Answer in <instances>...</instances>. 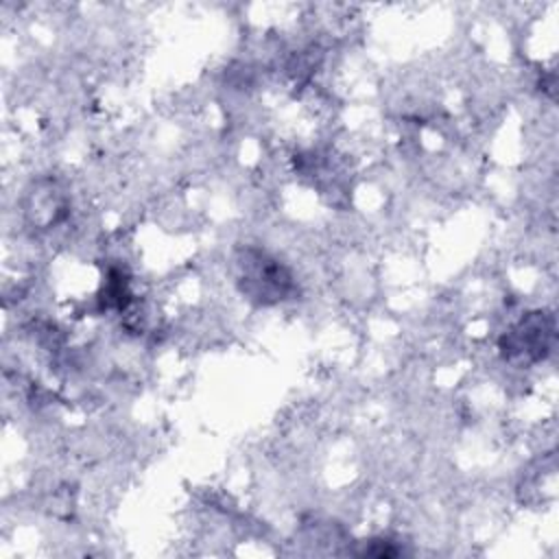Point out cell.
<instances>
[{"label": "cell", "mask_w": 559, "mask_h": 559, "mask_svg": "<svg viewBox=\"0 0 559 559\" xmlns=\"http://www.w3.org/2000/svg\"><path fill=\"white\" fill-rule=\"evenodd\" d=\"M240 264H242V277H240L242 290L251 297H258L260 301L282 299V295L290 286L288 271L280 262L266 258L264 253H253Z\"/></svg>", "instance_id": "1"}]
</instances>
